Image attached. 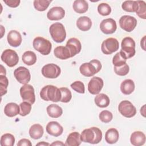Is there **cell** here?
Here are the masks:
<instances>
[{
	"mask_svg": "<svg viewBox=\"0 0 146 146\" xmlns=\"http://www.w3.org/2000/svg\"><path fill=\"white\" fill-rule=\"evenodd\" d=\"M82 141L90 144H98L102 139V132L98 127H93L84 129L81 135Z\"/></svg>",
	"mask_w": 146,
	"mask_h": 146,
	"instance_id": "obj_1",
	"label": "cell"
},
{
	"mask_svg": "<svg viewBox=\"0 0 146 146\" xmlns=\"http://www.w3.org/2000/svg\"><path fill=\"white\" fill-rule=\"evenodd\" d=\"M40 96L45 101L58 102L60 100L61 92L57 87L53 85H47L42 88Z\"/></svg>",
	"mask_w": 146,
	"mask_h": 146,
	"instance_id": "obj_2",
	"label": "cell"
},
{
	"mask_svg": "<svg viewBox=\"0 0 146 146\" xmlns=\"http://www.w3.org/2000/svg\"><path fill=\"white\" fill-rule=\"evenodd\" d=\"M101 68L102 64L97 59H93L89 63L82 64L79 67V70L83 75L90 77L99 72Z\"/></svg>",
	"mask_w": 146,
	"mask_h": 146,
	"instance_id": "obj_3",
	"label": "cell"
},
{
	"mask_svg": "<svg viewBox=\"0 0 146 146\" xmlns=\"http://www.w3.org/2000/svg\"><path fill=\"white\" fill-rule=\"evenodd\" d=\"M121 49L119 52L121 56L125 59L133 57L135 54V42L129 36L124 38L121 41Z\"/></svg>",
	"mask_w": 146,
	"mask_h": 146,
	"instance_id": "obj_4",
	"label": "cell"
},
{
	"mask_svg": "<svg viewBox=\"0 0 146 146\" xmlns=\"http://www.w3.org/2000/svg\"><path fill=\"white\" fill-rule=\"evenodd\" d=\"M49 32L52 39L56 43H62L66 39V30L63 24L60 22L52 24L49 28Z\"/></svg>",
	"mask_w": 146,
	"mask_h": 146,
	"instance_id": "obj_5",
	"label": "cell"
},
{
	"mask_svg": "<svg viewBox=\"0 0 146 146\" xmlns=\"http://www.w3.org/2000/svg\"><path fill=\"white\" fill-rule=\"evenodd\" d=\"M33 47L43 55H48L52 48V44L50 41L41 37L37 36L33 40Z\"/></svg>",
	"mask_w": 146,
	"mask_h": 146,
	"instance_id": "obj_6",
	"label": "cell"
},
{
	"mask_svg": "<svg viewBox=\"0 0 146 146\" xmlns=\"http://www.w3.org/2000/svg\"><path fill=\"white\" fill-rule=\"evenodd\" d=\"M1 58L7 66L10 67L16 66L19 62L17 53L11 49H6L3 51Z\"/></svg>",
	"mask_w": 146,
	"mask_h": 146,
	"instance_id": "obj_7",
	"label": "cell"
},
{
	"mask_svg": "<svg viewBox=\"0 0 146 146\" xmlns=\"http://www.w3.org/2000/svg\"><path fill=\"white\" fill-rule=\"evenodd\" d=\"M119 112L124 117L130 118L136 113V108L132 103L128 100L121 101L118 106Z\"/></svg>",
	"mask_w": 146,
	"mask_h": 146,
	"instance_id": "obj_8",
	"label": "cell"
},
{
	"mask_svg": "<svg viewBox=\"0 0 146 146\" xmlns=\"http://www.w3.org/2000/svg\"><path fill=\"white\" fill-rule=\"evenodd\" d=\"M119 43L116 38H108L104 40L101 46V50L103 54L110 55L118 50Z\"/></svg>",
	"mask_w": 146,
	"mask_h": 146,
	"instance_id": "obj_9",
	"label": "cell"
},
{
	"mask_svg": "<svg viewBox=\"0 0 146 146\" xmlns=\"http://www.w3.org/2000/svg\"><path fill=\"white\" fill-rule=\"evenodd\" d=\"M41 72L44 77L50 79H55L59 76L61 70L58 65L54 63H48L42 67Z\"/></svg>",
	"mask_w": 146,
	"mask_h": 146,
	"instance_id": "obj_10",
	"label": "cell"
},
{
	"mask_svg": "<svg viewBox=\"0 0 146 146\" xmlns=\"http://www.w3.org/2000/svg\"><path fill=\"white\" fill-rule=\"evenodd\" d=\"M20 95L23 100L33 104L35 101V96L33 87L28 84H24L20 88Z\"/></svg>",
	"mask_w": 146,
	"mask_h": 146,
	"instance_id": "obj_11",
	"label": "cell"
},
{
	"mask_svg": "<svg viewBox=\"0 0 146 146\" xmlns=\"http://www.w3.org/2000/svg\"><path fill=\"white\" fill-rule=\"evenodd\" d=\"M136 19L130 15H123L119 19L120 27L127 32L132 31L137 25Z\"/></svg>",
	"mask_w": 146,
	"mask_h": 146,
	"instance_id": "obj_12",
	"label": "cell"
},
{
	"mask_svg": "<svg viewBox=\"0 0 146 146\" xmlns=\"http://www.w3.org/2000/svg\"><path fill=\"white\" fill-rule=\"evenodd\" d=\"M14 75L17 80L23 84H27L31 79V75L29 70L23 66L16 68L14 71Z\"/></svg>",
	"mask_w": 146,
	"mask_h": 146,
	"instance_id": "obj_13",
	"label": "cell"
},
{
	"mask_svg": "<svg viewBox=\"0 0 146 146\" xmlns=\"http://www.w3.org/2000/svg\"><path fill=\"white\" fill-rule=\"evenodd\" d=\"M103 80L98 76H94L90 80L88 84V90L92 95H97L103 87Z\"/></svg>",
	"mask_w": 146,
	"mask_h": 146,
	"instance_id": "obj_14",
	"label": "cell"
},
{
	"mask_svg": "<svg viewBox=\"0 0 146 146\" xmlns=\"http://www.w3.org/2000/svg\"><path fill=\"white\" fill-rule=\"evenodd\" d=\"M100 29L104 34H113L115 32L117 29L116 22L112 18L103 19L100 24Z\"/></svg>",
	"mask_w": 146,
	"mask_h": 146,
	"instance_id": "obj_15",
	"label": "cell"
},
{
	"mask_svg": "<svg viewBox=\"0 0 146 146\" xmlns=\"http://www.w3.org/2000/svg\"><path fill=\"white\" fill-rule=\"evenodd\" d=\"M66 46L68 48L71 57L74 56L79 53L82 49V44L79 39L75 38H71L68 40Z\"/></svg>",
	"mask_w": 146,
	"mask_h": 146,
	"instance_id": "obj_16",
	"label": "cell"
},
{
	"mask_svg": "<svg viewBox=\"0 0 146 146\" xmlns=\"http://www.w3.org/2000/svg\"><path fill=\"white\" fill-rule=\"evenodd\" d=\"M46 132L50 135L58 137L61 135L63 131L62 126L57 121H52L49 122L46 127Z\"/></svg>",
	"mask_w": 146,
	"mask_h": 146,
	"instance_id": "obj_17",
	"label": "cell"
},
{
	"mask_svg": "<svg viewBox=\"0 0 146 146\" xmlns=\"http://www.w3.org/2000/svg\"><path fill=\"white\" fill-rule=\"evenodd\" d=\"M65 15L64 10L59 6L53 7L48 11L47 17L51 21H58L62 19Z\"/></svg>",
	"mask_w": 146,
	"mask_h": 146,
	"instance_id": "obj_18",
	"label": "cell"
},
{
	"mask_svg": "<svg viewBox=\"0 0 146 146\" xmlns=\"http://www.w3.org/2000/svg\"><path fill=\"white\" fill-rule=\"evenodd\" d=\"M7 39L8 43L12 47H18L22 43V36L17 30H11L7 34Z\"/></svg>",
	"mask_w": 146,
	"mask_h": 146,
	"instance_id": "obj_19",
	"label": "cell"
},
{
	"mask_svg": "<svg viewBox=\"0 0 146 146\" xmlns=\"http://www.w3.org/2000/svg\"><path fill=\"white\" fill-rule=\"evenodd\" d=\"M130 141L134 146L143 145L145 142V135L141 131H135L131 134Z\"/></svg>",
	"mask_w": 146,
	"mask_h": 146,
	"instance_id": "obj_20",
	"label": "cell"
},
{
	"mask_svg": "<svg viewBox=\"0 0 146 146\" xmlns=\"http://www.w3.org/2000/svg\"><path fill=\"white\" fill-rule=\"evenodd\" d=\"M92 26V22L91 19L86 16H82L79 17L76 21V26L78 28L83 31H86L89 30Z\"/></svg>",
	"mask_w": 146,
	"mask_h": 146,
	"instance_id": "obj_21",
	"label": "cell"
},
{
	"mask_svg": "<svg viewBox=\"0 0 146 146\" xmlns=\"http://www.w3.org/2000/svg\"><path fill=\"white\" fill-rule=\"evenodd\" d=\"M82 141L80 133L77 132H73L68 135L65 145L67 146H79Z\"/></svg>",
	"mask_w": 146,
	"mask_h": 146,
	"instance_id": "obj_22",
	"label": "cell"
},
{
	"mask_svg": "<svg viewBox=\"0 0 146 146\" xmlns=\"http://www.w3.org/2000/svg\"><path fill=\"white\" fill-rule=\"evenodd\" d=\"M54 54L56 58L62 60L71 58V53L66 46H59L56 47L54 49Z\"/></svg>",
	"mask_w": 146,
	"mask_h": 146,
	"instance_id": "obj_23",
	"label": "cell"
},
{
	"mask_svg": "<svg viewBox=\"0 0 146 146\" xmlns=\"http://www.w3.org/2000/svg\"><path fill=\"white\" fill-rule=\"evenodd\" d=\"M119 138V133L117 130L114 128L108 129L105 133V140L110 144L116 143Z\"/></svg>",
	"mask_w": 146,
	"mask_h": 146,
	"instance_id": "obj_24",
	"label": "cell"
},
{
	"mask_svg": "<svg viewBox=\"0 0 146 146\" xmlns=\"http://www.w3.org/2000/svg\"><path fill=\"white\" fill-rule=\"evenodd\" d=\"M19 106L15 103H7L4 108L5 114L9 117H14L19 113Z\"/></svg>",
	"mask_w": 146,
	"mask_h": 146,
	"instance_id": "obj_25",
	"label": "cell"
},
{
	"mask_svg": "<svg viewBox=\"0 0 146 146\" xmlns=\"http://www.w3.org/2000/svg\"><path fill=\"white\" fill-rule=\"evenodd\" d=\"M135 83L131 79H125L120 84V90L125 95L132 94L135 90Z\"/></svg>",
	"mask_w": 146,
	"mask_h": 146,
	"instance_id": "obj_26",
	"label": "cell"
},
{
	"mask_svg": "<svg viewBox=\"0 0 146 146\" xmlns=\"http://www.w3.org/2000/svg\"><path fill=\"white\" fill-rule=\"evenodd\" d=\"M46 110L48 115L52 118L59 117L63 113L62 108L55 104H51L48 106Z\"/></svg>",
	"mask_w": 146,
	"mask_h": 146,
	"instance_id": "obj_27",
	"label": "cell"
},
{
	"mask_svg": "<svg viewBox=\"0 0 146 146\" xmlns=\"http://www.w3.org/2000/svg\"><path fill=\"white\" fill-rule=\"evenodd\" d=\"M44 130L43 127L39 124H33L29 129V135L34 139H39L43 135Z\"/></svg>",
	"mask_w": 146,
	"mask_h": 146,
	"instance_id": "obj_28",
	"label": "cell"
},
{
	"mask_svg": "<svg viewBox=\"0 0 146 146\" xmlns=\"http://www.w3.org/2000/svg\"><path fill=\"white\" fill-rule=\"evenodd\" d=\"M74 10L79 14L86 13L88 9V4L85 0H75L72 5Z\"/></svg>",
	"mask_w": 146,
	"mask_h": 146,
	"instance_id": "obj_29",
	"label": "cell"
},
{
	"mask_svg": "<svg viewBox=\"0 0 146 146\" xmlns=\"http://www.w3.org/2000/svg\"><path fill=\"white\" fill-rule=\"evenodd\" d=\"M96 105L100 108H105L108 106L110 103V98L104 94H100L97 95L94 99Z\"/></svg>",
	"mask_w": 146,
	"mask_h": 146,
	"instance_id": "obj_30",
	"label": "cell"
},
{
	"mask_svg": "<svg viewBox=\"0 0 146 146\" xmlns=\"http://www.w3.org/2000/svg\"><path fill=\"white\" fill-rule=\"evenodd\" d=\"M23 62L27 66H31L36 62V55L31 51H27L22 56Z\"/></svg>",
	"mask_w": 146,
	"mask_h": 146,
	"instance_id": "obj_31",
	"label": "cell"
},
{
	"mask_svg": "<svg viewBox=\"0 0 146 146\" xmlns=\"http://www.w3.org/2000/svg\"><path fill=\"white\" fill-rule=\"evenodd\" d=\"M121 7L127 12H136L138 9V4L136 1H125L122 3Z\"/></svg>",
	"mask_w": 146,
	"mask_h": 146,
	"instance_id": "obj_32",
	"label": "cell"
},
{
	"mask_svg": "<svg viewBox=\"0 0 146 146\" xmlns=\"http://www.w3.org/2000/svg\"><path fill=\"white\" fill-rule=\"evenodd\" d=\"M15 143V137L11 133H5L1 137V146H13Z\"/></svg>",
	"mask_w": 146,
	"mask_h": 146,
	"instance_id": "obj_33",
	"label": "cell"
},
{
	"mask_svg": "<svg viewBox=\"0 0 146 146\" xmlns=\"http://www.w3.org/2000/svg\"><path fill=\"white\" fill-rule=\"evenodd\" d=\"M51 1L49 0H35L33 4L35 9L39 11L46 10L48 7Z\"/></svg>",
	"mask_w": 146,
	"mask_h": 146,
	"instance_id": "obj_34",
	"label": "cell"
},
{
	"mask_svg": "<svg viewBox=\"0 0 146 146\" xmlns=\"http://www.w3.org/2000/svg\"><path fill=\"white\" fill-rule=\"evenodd\" d=\"M61 92L60 102L63 103L69 102L72 98V94L70 90L67 87H61L59 88Z\"/></svg>",
	"mask_w": 146,
	"mask_h": 146,
	"instance_id": "obj_35",
	"label": "cell"
},
{
	"mask_svg": "<svg viewBox=\"0 0 146 146\" xmlns=\"http://www.w3.org/2000/svg\"><path fill=\"white\" fill-rule=\"evenodd\" d=\"M138 9L136 11V14L144 19H146V3L144 1H137Z\"/></svg>",
	"mask_w": 146,
	"mask_h": 146,
	"instance_id": "obj_36",
	"label": "cell"
},
{
	"mask_svg": "<svg viewBox=\"0 0 146 146\" xmlns=\"http://www.w3.org/2000/svg\"><path fill=\"white\" fill-rule=\"evenodd\" d=\"M19 115L22 116H25L30 113L31 110V104L25 101L19 104Z\"/></svg>",
	"mask_w": 146,
	"mask_h": 146,
	"instance_id": "obj_37",
	"label": "cell"
},
{
	"mask_svg": "<svg viewBox=\"0 0 146 146\" xmlns=\"http://www.w3.org/2000/svg\"><path fill=\"white\" fill-rule=\"evenodd\" d=\"M98 11L100 15L103 16H107L111 13V8L107 3H101L98 6Z\"/></svg>",
	"mask_w": 146,
	"mask_h": 146,
	"instance_id": "obj_38",
	"label": "cell"
},
{
	"mask_svg": "<svg viewBox=\"0 0 146 146\" xmlns=\"http://www.w3.org/2000/svg\"><path fill=\"white\" fill-rule=\"evenodd\" d=\"M99 117L101 121L104 123H108L112 120L113 115L110 111L108 110H104L99 113Z\"/></svg>",
	"mask_w": 146,
	"mask_h": 146,
	"instance_id": "obj_39",
	"label": "cell"
},
{
	"mask_svg": "<svg viewBox=\"0 0 146 146\" xmlns=\"http://www.w3.org/2000/svg\"><path fill=\"white\" fill-rule=\"evenodd\" d=\"M9 84V80L6 75H0V88L1 96L7 93V88Z\"/></svg>",
	"mask_w": 146,
	"mask_h": 146,
	"instance_id": "obj_40",
	"label": "cell"
},
{
	"mask_svg": "<svg viewBox=\"0 0 146 146\" xmlns=\"http://www.w3.org/2000/svg\"><path fill=\"white\" fill-rule=\"evenodd\" d=\"M129 71V67L127 63L124 64L119 66V67H114V71L116 74L119 76H125L126 75Z\"/></svg>",
	"mask_w": 146,
	"mask_h": 146,
	"instance_id": "obj_41",
	"label": "cell"
},
{
	"mask_svg": "<svg viewBox=\"0 0 146 146\" xmlns=\"http://www.w3.org/2000/svg\"><path fill=\"white\" fill-rule=\"evenodd\" d=\"M126 59H125L121 56L120 52H117L113 57L112 63L114 67H119L126 63Z\"/></svg>",
	"mask_w": 146,
	"mask_h": 146,
	"instance_id": "obj_42",
	"label": "cell"
},
{
	"mask_svg": "<svg viewBox=\"0 0 146 146\" xmlns=\"http://www.w3.org/2000/svg\"><path fill=\"white\" fill-rule=\"evenodd\" d=\"M71 87L76 92L80 94H84L85 92L84 84L81 81H75L70 85Z\"/></svg>",
	"mask_w": 146,
	"mask_h": 146,
	"instance_id": "obj_43",
	"label": "cell"
},
{
	"mask_svg": "<svg viewBox=\"0 0 146 146\" xmlns=\"http://www.w3.org/2000/svg\"><path fill=\"white\" fill-rule=\"evenodd\" d=\"M3 2L9 7H17L19 6L21 1L19 0H3Z\"/></svg>",
	"mask_w": 146,
	"mask_h": 146,
	"instance_id": "obj_44",
	"label": "cell"
},
{
	"mask_svg": "<svg viewBox=\"0 0 146 146\" xmlns=\"http://www.w3.org/2000/svg\"><path fill=\"white\" fill-rule=\"evenodd\" d=\"M17 145L18 146H23V145H26V146H31L32 144L31 143V141L27 139H22L21 140H20L18 143H17Z\"/></svg>",
	"mask_w": 146,
	"mask_h": 146,
	"instance_id": "obj_45",
	"label": "cell"
},
{
	"mask_svg": "<svg viewBox=\"0 0 146 146\" xmlns=\"http://www.w3.org/2000/svg\"><path fill=\"white\" fill-rule=\"evenodd\" d=\"M51 145H66L65 144H64L63 142L60 141H56L52 144H50Z\"/></svg>",
	"mask_w": 146,
	"mask_h": 146,
	"instance_id": "obj_46",
	"label": "cell"
},
{
	"mask_svg": "<svg viewBox=\"0 0 146 146\" xmlns=\"http://www.w3.org/2000/svg\"><path fill=\"white\" fill-rule=\"evenodd\" d=\"M145 36H144L143 39L141 40V42H143V44L142 43H141V47L143 48V49L144 50H145Z\"/></svg>",
	"mask_w": 146,
	"mask_h": 146,
	"instance_id": "obj_47",
	"label": "cell"
},
{
	"mask_svg": "<svg viewBox=\"0 0 146 146\" xmlns=\"http://www.w3.org/2000/svg\"><path fill=\"white\" fill-rule=\"evenodd\" d=\"M50 144L48 143H46L44 141H42V142H40V143H38V144H36V145H50Z\"/></svg>",
	"mask_w": 146,
	"mask_h": 146,
	"instance_id": "obj_48",
	"label": "cell"
},
{
	"mask_svg": "<svg viewBox=\"0 0 146 146\" xmlns=\"http://www.w3.org/2000/svg\"><path fill=\"white\" fill-rule=\"evenodd\" d=\"M1 75H6V70L4 68L3 66L2 65L1 66Z\"/></svg>",
	"mask_w": 146,
	"mask_h": 146,
	"instance_id": "obj_49",
	"label": "cell"
}]
</instances>
